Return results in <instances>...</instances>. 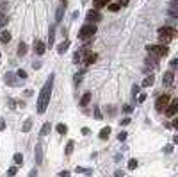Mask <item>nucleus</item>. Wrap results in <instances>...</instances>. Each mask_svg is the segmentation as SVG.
Wrapping results in <instances>:
<instances>
[{
  "label": "nucleus",
  "instance_id": "nucleus-1",
  "mask_svg": "<svg viewBox=\"0 0 178 177\" xmlns=\"http://www.w3.org/2000/svg\"><path fill=\"white\" fill-rule=\"evenodd\" d=\"M52 86H54V75L48 77V81L45 82V86L41 88V93L37 97V113L43 114L48 107V102H50V95H52Z\"/></svg>",
  "mask_w": 178,
  "mask_h": 177
},
{
  "label": "nucleus",
  "instance_id": "nucleus-2",
  "mask_svg": "<svg viewBox=\"0 0 178 177\" xmlns=\"http://www.w3.org/2000/svg\"><path fill=\"white\" fill-rule=\"evenodd\" d=\"M173 38H176V29L173 27H160L159 29V39L164 43H169Z\"/></svg>",
  "mask_w": 178,
  "mask_h": 177
},
{
  "label": "nucleus",
  "instance_id": "nucleus-3",
  "mask_svg": "<svg viewBox=\"0 0 178 177\" xmlns=\"http://www.w3.org/2000/svg\"><path fill=\"white\" fill-rule=\"evenodd\" d=\"M96 32V25L95 23H86L80 31H78V38L80 39H89V38H93Z\"/></svg>",
  "mask_w": 178,
  "mask_h": 177
},
{
  "label": "nucleus",
  "instance_id": "nucleus-4",
  "mask_svg": "<svg viewBox=\"0 0 178 177\" xmlns=\"http://www.w3.org/2000/svg\"><path fill=\"white\" fill-rule=\"evenodd\" d=\"M148 52H151L157 57H164L167 54V47H164V45H151V47H148Z\"/></svg>",
  "mask_w": 178,
  "mask_h": 177
},
{
  "label": "nucleus",
  "instance_id": "nucleus-5",
  "mask_svg": "<svg viewBox=\"0 0 178 177\" xmlns=\"http://www.w3.org/2000/svg\"><path fill=\"white\" fill-rule=\"evenodd\" d=\"M169 100H171V99H169V95H160V97L155 100V109L162 113V111L166 109V106L169 104Z\"/></svg>",
  "mask_w": 178,
  "mask_h": 177
},
{
  "label": "nucleus",
  "instance_id": "nucleus-6",
  "mask_svg": "<svg viewBox=\"0 0 178 177\" xmlns=\"http://www.w3.org/2000/svg\"><path fill=\"white\" fill-rule=\"evenodd\" d=\"M164 111H166V116H169V118H171V116H175V114H176V111H178V99H171V100H169V104L166 106Z\"/></svg>",
  "mask_w": 178,
  "mask_h": 177
},
{
  "label": "nucleus",
  "instance_id": "nucleus-7",
  "mask_svg": "<svg viewBox=\"0 0 178 177\" xmlns=\"http://www.w3.org/2000/svg\"><path fill=\"white\" fill-rule=\"evenodd\" d=\"M34 161H36V165H41V163H43V145H41V141L36 143V148H34Z\"/></svg>",
  "mask_w": 178,
  "mask_h": 177
},
{
  "label": "nucleus",
  "instance_id": "nucleus-8",
  "mask_svg": "<svg viewBox=\"0 0 178 177\" xmlns=\"http://www.w3.org/2000/svg\"><path fill=\"white\" fill-rule=\"evenodd\" d=\"M173 81H175V72L169 70L164 73V77H162V84L164 86H173Z\"/></svg>",
  "mask_w": 178,
  "mask_h": 177
},
{
  "label": "nucleus",
  "instance_id": "nucleus-9",
  "mask_svg": "<svg viewBox=\"0 0 178 177\" xmlns=\"http://www.w3.org/2000/svg\"><path fill=\"white\" fill-rule=\"evenodd\" d=\"M87 20H89V22H100V20H102V14L98 13V9H89Z\"/></svg>",
  "mask_w": 178,
  "mask_h": 177
},
{
  "label": "nucleus",
  "instance_id": "nucleus-10",
  "mask_svg": "<svg viewBox=\"0 0 178 177\" xmlns=\"http://www.w3.org/2000/svg\"><path fill=\"white\" fill-rule=\"evenodd\" d=\"M45 48H46L45 43L39 41V39H36V43H34V52L36 54H37V56H43V54H45Z\"/></svg>",
  "mask_w": 178,
  "mask_h": 177
},
{
  "label": "nucleus",
  "instance_id": "nucleus-11",
  "mask_svg": "<svg viewBox=\"0 0 178 177\" xmlns=\"http://www.w3.org/2000/svg\"><path fill=\"white\" fill-rule=\"evenodd\" d=\"M68 48H70V41H68V39H64V41H62V43L57 47V52H59V54H64Z\"/></svg>",
  "mask_w": 178,
  "mask_h": 177
},
{
  "label": "nucleus",
  "instance_id": "nucleus-12",
  "mask_svg": "<svg viewBox=\"0 0 178 177\" xmlns=\"http://www.w3.org/2000/svg\"><path fill=\"white\" fill-rule=\"evenodd\" d=\"M5 82H7L9 86H16V77H14L11 72H7V75H5Z\"/></svg>",
  "mask_w": 178,
  "mask_h": 177
},
{
  "label": "nucleus",
  "instance_id": "nucleus-13",
  "mask_svg": "<svg viewBox=\"0 0 178 177\" xmlns=\"http://www.w3.org/2000/svg\"><path fill=\"white\" fill-rule=\"evenodd\" d=\"M107 4H110V0H95V2H93L95 9H102V7H105Z\"/></svg>",
  "mask_w": 178,
  "mask_h": 177
},
{
  "label": "nucleus",
  "instance_id": "nucleus-14",
  "mask_svg": "<svg viewBox=\"0 0 178 177\" xmlns=\"http://www.w3.org/2000/svg\"><path fill=\"white\" fill-rule=\"evenodd\" d=\"M54 41H55V27H50V32H48V45L54 47Z\"/></svg>",
  "mask_w": 178,
  "mask_h": 177
},
{
  "label": "nucleus",
  "instance_id": "nucleus-15",
  "mask_svg": "<svg viewBox=\"0 0 178 177\" xmlns=\"http://www.w3.org/2000/svg\"><path fill=\"white\" fill-rule=\"evenodd\" d=\"M89 100H91V93H89V91H86V93L82 95V99H80V106H87V104H89Z\"/></svg>",
  "mask_w": 178,
  "mask_h": 177
},
{
  "label": "nucleus",
  "instance_id": "nucleus-16",
  "mask_svg": "<svg viewBox=\"0 0 178 177\" xmlns=\"http://www.w3.org/2000/svg\"><path fill=\"white\" fill-rule=\"evenodd\" d=\"M30 127H32V118H27V120L23 122V125H22V131H23V132H29Z\"/></svg>",
  "mask_w": 178,
  "mask_h": 177
},
{
  "label": "nucleus",
  "instance_id": "nucleus-17",
  "mask_svg": "<svg viewBox=\"0 0 178 177\" xmlns=\"http://www.w3.org/2000/svg\"><path fill=\"white\" fill-rule=\"evenodd\" d=\"M98 136H100V140H107V138L110 136V127H103V129L100 131Z\"/></svg>",
  "mask_w": 178,
  "mask_h": 177
},
{
  "label": "nucleus",
  "instance_id": "nucleus-18",
  "mask_svg": "<svg viewBox=\"0 0 178 177\" xmlns=\"http://www.w3.org/2000/svg\"><path fill=\"white\" fill-rule=\"evenodd\" d=\"M50 129H52V125H50V122H46V123H43V127H41V136H46L48 132H50Z\"/></svg>",
  "mask_w": 178,
  "mask_h": 177
},
{
  "label": "nucleus",
  "instance_id": "nucleus-19",
  "mask_svg": "<svg viewBox=\"0 0 178 177\" xmlns=\"http://www.w3.org/2000/svg\"><path fill=\"white\" fill-rule=\"evenodd\" d=\"M153 81H155V77H153V75H148V77L142 81L141 86H142V88H148V86H151V84H153Z\"/></svg>",
  "mask_w": 178,
  "mask_h": 177
},
{
  "label": "nucleus",
  "instance_id": "nucleus-20",
  "mask_svg": "<svg viewBox=\"0 0 178 177\" xmlns=\"http://www.w3.org/2000/svg\"><path fill=\"white\" fill-rule=\"evenodd\" d=\"M0 41H2V43H9V41H11V34H9L7 31H4V32L0 34Z\"/></svg>",
  "mask_w": 178,
  "mask_h": 177
},
{
  "label": "nucleus",
  "instance_id": "nucleus-21",
  "mask_svg": "<svg viewBox=\"0 0 178 177\" xmlns=\"http://www.w3.org/2000/svg\"><path fill=\"white\" fill-rule=\"evenodd\" d=\"M55 129H57V132H59V134H66V132H68V127H66L64 123H59Z\"/></svg>",
  "mask_w": 178,
  "mask_h": 177
},
{
  "label": "nucleus",
  "instance_id": "nucleus-22",
  "mask_svg": "<svg viewBox=\"0 0 178 177\" xmlns=\"http://www.w3.org/2000/svg\"><path fill=\"white\" fill-rule=\"evenodd\" d=\"M64 7H66V4H62V5L57 9V16H55V18H57V22H61V18H62V13H64Z\"/></svg>",
  "mask_w": 178,
  "mask_h": 177
},
{
  "label": "nucleus",
  "instance_id": "nucleus-23",
  "mask_svg": "<svg viewBox=\"0 0 178 177\" xmlns=\"http://www.w3.org/2000/svg\"><path fill=\"white\" fill-rule=\"evenodd\" d=\"M25 52H27V45H25V43H20V47H18V56H25Z\"/></svg>",
  "mask_w": 178,
  "mask_h": 177
},
{
  "label": "nucleus",
  "instance_id": "nucleus-24",
  "mask_svg": "<svg viewBox=\"0 0 178 177\" xmlns=\"http://www.w3.org/2000/svg\"><path fill=\"white\" fill-rule=\"evenodd\" d=\"M73 143H75V141H68V145H66V150H64V154H66V156H70L71 152H73V147H75Z\"/></svg>",
  "mask_w": 178,
  "mask_h": 177
},
{
  "label": "nucleus",
  "instance_id": "nucleus-25",
  "mask_svg": "<svg viewBox=\"0 0 178 177\" xmlns=\"http://www.w3.org/2000/svg\"><path fill=\"white\" fill-rule=\"evenodd\" d=\"M13 157H14V163H16V165H22V163H23V156H22L20 152H18V154H14Z\"/></svg>",
  "mask_w": 178,
  "mask_h": 177
},
{
  "label": "nucleus",
  "instance_id": "nucleus-26",
  "mask_svg": "<svg viewBox=\"0 0 178 177\" xmlns=\"http://www.w3.org/2000/svg\"><path fill=\"white\" fill-rule=\"evenodd\" d=\"M77 172H82V174H86V175H91V174H93L91 168H82V166H77Z\"/></svg>",
  "mask_w": 178,
  "mask_h": 177
},
{
  "label": "nucleus",
  "instance_id": "nucleus-27",
  "mask_svg": "<svg viewBox=\"0 0 178 177\" xmlns=\"http://www.w3.org/2000/svg\"><path fill=\"white\" fill-rule=\"evenodd\" d=\"M137 168V159H130L128 161V170H135Z\"/></svg>",
  "mask_w": 178,
  "mask_h": 177
},
{
  "label": "nucleus",
  "instance_id": "nucleus-28",
  "mask_svg": "<svg viewBox=\"0 0 178 177\" xmlns=\"http://www.w3.org/2000/svg\"><path fill=\"white\" fill-rule=\"evenodd\" d=\"M102 116H103V114L100 113V107L95 106V118H96V120H102Z\"/></svg>",
  "mask_w": 178,
  "mask_h": 177
},
{
  "label": "nucleus",
  "instance_id": "nucleus-29",
  "mask_svg": "<svg viewBox=\"0 0 178 177\" xmlns=\"http://www.w3.org/2000/svg\"><path fill=\"white\" fill-rule=\"evenodd\" d=\"M107 5H109V11H112V13H116L119 9V4H107Z\"/></svg>",
  "mask_w": 178,
  "mask_h": 177
},
{
  "label": "nucleus",
  "instance_id": "nucleus-30",
  "mask_svg": "<svg viewBox=\"0 0 178 177\" xmlns=\"http://www.w3.org/2000/svg\"><path fill=\"white\" fill-rule=\"evenodd\" d=\"M16 172H18V168H16V166H11V168L7 170V174H9V177H14V175H16Z\"/></svg>",
  "mask_w": 178,
  "mask_h": 177
},
{
  "label": "nucleus",
  "instance_id": "nucleus-31",
  "mask_svg": "<svg viewBox=\"0 0 178 177\" xmlns=\"http://www.w3.org/2000/svg\"><path fill=\"white\" fill-rule=\"evenodd\" d=\"M16 75H18V79H27V72L25 70H18Z\"/></svg>",
  "mask_w": 178,
  "mask_h": 177
},
{
  "label": "nucleus",
  "instance_id": "nucleus-32",
  "mask_svg": "<svg viewBox=\"0 0 178 177\" xmlns=\"http://www.w3.org/2000/svg\"><path fill=\"white\" fill-rule=\"evenodd\" d=\"M5 25H7V16H4V14H2V16H0V29H2V27H5Z\"/></svg>",
  "mask_w": 178,
  "mask_h": 177
},
{
  "label": "nucleus",
  "instance_id": "nucleus-33",
  "mask_svg": "<svg viewBox=\"0 0 178 177\" xmlns=\"http://www.w3.org/2000/svg\"><path fill=\"white\" fill-rule=\"evenodd\" d=\"M118 140H119V141H125V140H127V132H125V131H121V132L118 134Z\"/></svg>",
  "mask_w": 178,
  "mask_h": 177
},
{
  "label": "nucleus",
  "instance_id": "nucleus-34",
  "mask_svg": "<svg viewBox=\"0 0 178 177\" xmlns=\"http://www.w3.org/2000/svg\"><path fill=\"white\" fill-rule=\"evenodd\" d=\"M139 90H141V86H134V90H132V95H134V97H137V95H139Z\"/></svg>",
  "mask_w": 178,
  "mask_h": 177
},
{
  "label": "nucleus",
  "instance_id": "nucleus-35",
  "mask_svg": "<svg viewBox=\"0 0 178 177\" xmlns=\"http://www.w3.org/2000/svg\"><path fill=\"white\" fill-rule=\"evenodd\" d=\"M59 177H70V172L68 170H62V172H59Z\"/></svg>",
  "mask_w": 178,
  "mask_h": 177
},
{
  "label": "nucleus",
  "instance_id": "nucleus-36",
  "mask_svg": "<svg viewBox=\"0 0 178 177\" xmlns=\"http://www.w3.org/2000/svg\"><path fill=\"white\" fill-rule=\"evenodd\" d=\"M114 177H125V172L118 170V172H114Z\"/></svg>",
  "mask_w": 178,
  "mask_h": 177
},
{
  "label": "nucleus",
  "instance_id": "nucleus-37",
  "mask_svg": "<svg viewBox=\"0 0 178 177\" xmlns=\"http://www.w3.org/2000/svg\"><path fill=\"white\" fill-rule=\"evenodd\" d=\"M9 107H11V109H14V107H16V102H14L13 99H9Z\"/></svg>",
  "mask_w": 178,
  "mask_h": 177
},
{
  "label": "nucleus",
  "instance_id": "nucleus-38",
  "mask_svg": "<svg viewBox=\"0 0 178 177\" xmlns=\"http://www.w3.org/2000/svg\"><path fill=\"white\" fill-rule=\"evenodd\" d=\"M144 100H146V95H144V93H141V95H139V100H137V102H144Z\"/></svg>",
  "mask_w": 178,
  "mask_h": 177
},
{
  "label": "nucleus",
  "instance_id": "nucleus-39",
  "mask_svg": "<svg viewBox=\"0 0 178 177\" xmlns=\"http://www.w3.org/2000/svg\"><path fill=\"white\" fill-rule=\"evenodd\" d=\"M80 81H82V73H78V75H75V82H77V84H78V82H80Z\"/></svg>",
  "mask_w": 178,
  "mask_h": 177
},
{
  "label": "nucleus",
  "instance_id": "nucleus-40",
  "mask_svg": "<svg viewBox=\"0 0 178 177\" xmlns=\"http://www.w3.org/2000/svg\"><path fill=\"white\" fill-rule=\"evenodd\" d=\"M0 131H5V122L0 118Z\"/></svg>",
  "mask_w": 178,
  "mask_h": 177
},
{
  "label": "nucleus",
  "instance_id": "nucleus-41",
  "mask_svg": "<svg viewBox=\"0 0 178 177\" xmlns=\"http://www.w3.org/2000/svg\"><path fill=\"white\" fill-rule=\"evenodd\" d=\"M5 9H7V4H2V5H0V14H2Z\"/></svg>",
  "mask_w": 178,
  "mask_h": 177
},
{
  "label": "nucleus",
  "instance_id": "nucleus-42",
  "mask_svg": "<svg viewBox=\"0 0 178 177\" xmlns=\"http://www.w3.org/2000/svg\"><path fill=\"white\" fill-rule=\"evenodd\" d=\"M118 4H119V7H121V5H128V0H119Z\"/></svg>",
  "mask_w": 178,
  "mask_h": 177
},
{
  "label": "nucleus",
  "instance_id": "nucleus-43",
  "mask_svg": "<svg viewBox=\"0 0 178 177\" xmlns=\"http://www.w3.org/2000/svg\"><path fill=\"white\" fill-rule=\"evenodd\" d=\"M128 123H130V118H125V120L121 122V125H128Z\"/></svg>",
  "mask_w": 178,
  "mask_h": 177
},
{
  "label": "nucleus",
  "instance_id": "nucleus-44",
  "mask_svg": "<svg viewBox=\"0 0 178 177\" xmlns=\"http://www.w3.org/2000/svg\"><path fill=\"white\" fill-rule=\"evenodd\" d=\"M36 175H37V172H36V168H34V170H30V174H29V177H36Z\"/></svg>",
  "mask_w": 178,
  "mask_h": 177
},
{
  "label": "nucleus",
  "instance_id": "nucleus-45",
  "mask_svg": "<svg viewBox=\"0 0 178 177\" xmlns=\"http://www.w3.org/2000/svg\"><path fill=\"white\" fill-rule=\"evenodd\" d=\"M123 111H125V113H130V111H132V107H130V106H125V107H123Z\"/></svg>",
  "mask_w": 178,
  "mask_h": 177
},
{
  "label": "nucleus",
  "instance_id": "nucleus-46",
  "mask_svg": "<svg viewBox=\"0 0 178 177\" xmlns=\"http://www.w3.org/2000/svg\"><path fill=\"white\" fill-rule=\"evenodd\" d=\"M176 65H178V61H176V59H173V61H171V68H175Z\"/></svg>",
  "mask_w": 178,
  "mask_h": 177
},
{
  "label": "nucleus",
  "instance_id": "nucleus-47",
  "mask_svg": "<svg viewBox=\"0 0 178 177\" xmlns=\"http://www.w3.org/2000/svg\"><path fill=\"white\" fill-rule=\"evenodd\" d=\"M171 127H175V129H176V127H178V120H173V123H171Z\"/></svg>",
  "mask_w": 178,
  "mask_h": 177
}]
</instances>
